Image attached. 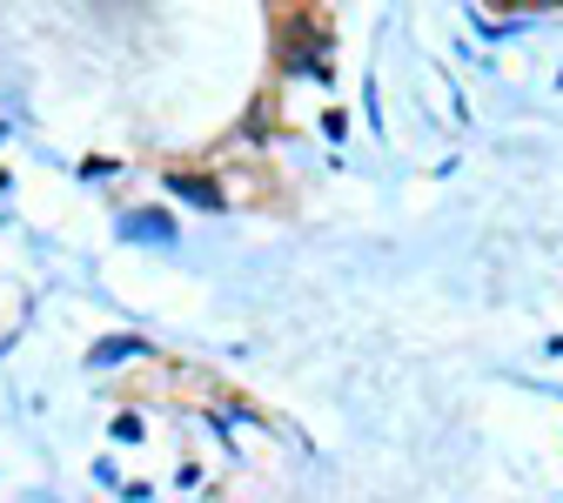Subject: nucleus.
<instances>
[{
  "label": "nucleus",
  "instance_id": "obj_1",
  "mask_svg": "<svg viewBox=\"0 0 563 503\" xmlns=\"http://www.w3.org/2000/svg\"><path fill=\"white\" fill-rule=\"evenodd\" d=\"M121 236H128V242H155V249H168V242H175V222H168L162 208H141V215H121Z\"/></svg>",
  "mask_w": 563,
  "mask_h": 503
},
{
  "label": "nucleus",
  "instance_id": "obj_2",
  "mask_svg": "<svg viewBox=\"0 0 563 503\" xmlns=\"http://www.w3.org/2000/svg\"><path fill=\"white\" fill-rule=\"evenodd\" d=\"M134 356H148V336H101L88 349V370H114V363H134Z\"/></svg>",
  "mask_w": 563,
  "mask_h": 503
},
{
  "label": "nucleus",
  "instance_id": "obj_3",
  "mask_svg": "<svg viewBox=\"0 0 563 503\" xmlns=\"http://www.w3.org/2000/svg\"><path fill=\"white\" fill-rule=\"evenodd\" d=\"M168 195H175V201H195V208H222V201H229L208 175H168Z\"/></svg>",
  "mask_w": 563,
  "mask_h": 503
},
{
  "label": "nucleus",
  "instance_id": "obj_4",
  "mask_svg": "<svg viewBox=\"0 0 563 503\" xmlns=\"http://www.w3.org/2000/svg\"><path fill=\"white\" fill-rule=\"evenodd\" d=\"M114 444H141V416H134V409L114 416Z\"/></svg>",
  "mask_w": 563,
  "mask_h": 503
},
{
  "label": "nucleus",
  "instance_id": "obj_5",
  "mask_svg": "<svg viewBox=\"0 0 563 503\" xmlns=\"http://www.w3.org/2000/svg\"><path fill=\"white\" fill-rule=\"evenodd\" d=\"M0 141H8V128H0Z\"/></svg>",
  "mask_w": 563,
  "mask_h": 503
}]
</instances>
